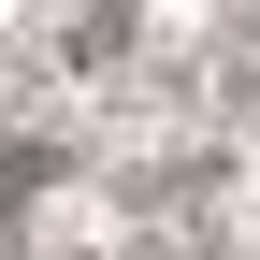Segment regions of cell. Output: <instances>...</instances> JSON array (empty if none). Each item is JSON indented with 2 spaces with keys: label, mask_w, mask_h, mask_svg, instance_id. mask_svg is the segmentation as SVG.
<instances>
[{
  "label": "cell",
  "mask_w": 260,
  "mask_h": 260,
  "mask_svg": "<svg viewBox=\"0 0 260 260\" xmlns=\"http://www.w3.org/2000/svg\"><path fill=\"white\" fill-rule=\"evenodd\" d=\"M130 44H145V15H130V0H73V15L44 29V58H58V73H116Z\"/></svg>",
  "instance_id": "cell-1"
},
{
  "label": "cell",
  "mask_w": 260,
  "mask_h": 260,
  "mask_svg": "<svg viewBox=\"0 0 260 260\" xmlns=\"http://www.w3.org/2000/svg\"><path fill=\"white\" fill-rule=\"evenodd\" d=\"M73 188V130H0V246H15V203Z\"/></svg>",
  "instance_id": "cell-2"
},
{
  "label": "cell",
  "mask_w": 260,
  "mask_h": 260,
  "mask_svg": "<svg viewBox=\"0 0 260 260\" xmlns=\"http://www.w3.org/2000/svg\"><path fill=\"white\" fill-rule=\"evenodd\" d=\"M232 188V159H159V174H130V203L159 217V232H203V203Z\"/></svg>",
  "instance_id": "cell-3"
},
{
  "label": "cell",
  "mask_w": 260,
  "mask_h": 260,
  "mask_svg": "<svg viewBox=\"0 0 260 260\" xmlns=\"http://www.w3.org/2000/svg\"><path fill=\"white\" fill-rule=\"evenodd\" d=\"M217 44H232V58H260V0H217Z\"/></svg>",
  "instance_id": "cell-4"
}]
</instances>
